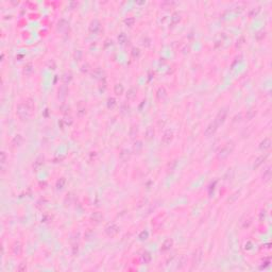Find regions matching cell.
<instances>
[{
  "mask_svg": "<svg viewBox=\"0 0 272 272\" xmlns=\"http://www.w3.org/2000/svg\"><path fill=\"white\" fill-rule=\"evenodd\" d=\"M174 5H176V2H174V1H164V2L161 3V8H162V9L167 10V9H170V8H172Z\"/></svg>",
  "mask_w": 272,
  "mask_h": 272,
  "instance_id": "b9f144b4",
  "label": "cell"
},
{
  "mask_svg": "<svg viewBox=\"0 0 272 272\" xmlns=\"http://www.w3.org/2000/svg\"><path fill=\"white\" fill-rule=\"evenodd\" d=\"M131 155H132L131 150H129L128 148H123V149H121L119 152V160L123 163H127L130 161Z\"/></svg>",
  "mask_w": 272,
  "mask_h": 272,
  "instance_id": "5bb4252c",
  "label": "cell"
},
{
  "mask_svg": "<svg viewBox=\"0 0 272 272\" xmlns=\"http://www.w3.org/2000/svg\"><path fill=\"white\" fill-rule=\"evenodd\" d=\"M116 105H117V101H116V99H115L114 97H110V98L108 99V101H106V106H108V108L113 110V108H114Z\"/></svg>",
  "mask_w": 272,
  "mask_h": 272,
  "instance_id": "d590c367",
  "label": "cell"
},
{
  "mask_svg": "<svg viewBox=\"0 0 272 272\" xmlns=\"http://www.w3.org/2000/svg\"><path fill=\"white\" fill-rule=\"evenodd\" d=\"M86 114V106L84 103H80L78 105V108H77V115L79 116V117H82L84 115Z\"/></svg>",
  "mask_w": 272,
  "mask_h": 272,
  "instance_id": "d6a6232c",
  "label": "cell"
},
{
  "mask_svg": "<svg viewBox=\"0 0 272 272\" xmlns=\"http://www.w3.org/2000/svg\"><path fill=\"white\" fill-rule=\"evenodd\" d=\"M136 97H137V88L134 87V86L129 88L128 92H127V94H126L127 101H130V102L134 101V100L136 99Z\"/></svg>",
  "mask_w": 272,
  "mask_h": 272,
  "instance_id": "ac0fdd59",
  "label": "cell"
},
{
  "mask_svg": "<svg viewBox=\"0 0 272 272\" xmlns=\"http://www.w3.org/2000/svg\"><path fill=\"white\" fill-rule=\"evenodd\" d=\"M82 56H83V52L81 51V50H76L73 53V58L76 61H81L82 60Z\"/></svg>",
  "mask_w": 272,
  "mask_h": 272,
  "instance_id": "bcb514c9",
  "label": "cell"
},
{
  "mask_svg": "<svg viewBox=\"0 0 272 272\" xmlns=\"http://www.w3.org/2000/svg\"><path fill=\"white\" fill-rule=\"evenodd\" d=\"M272 177V171H271V167L268 166L267 168L264 170L263 174H261V180H263L264 183H268L270 180H271Z\"/></svg>",
  "mask_w": 272,
  "mask_h": 272,
  "instance_id": "7402d4cb",
  "label": "cell"
},
{
  "mask_svg": "<svg viewBox=\"0 0 272 272\" xmlns=\"http://www.w3.org/2000/svg\"><path fill=\"white\" fill-rule=\"evenodd\" d=\"M123 23L129 28H132L135 23V18L133 16H128L123 19Z\"/></svg>",
  "mask_w": 272,
  "mask_h": 272,
  "instance_id": "e575fe53",
  "label": "cell"
},
{
  "mask_svg": "<svg viewBox=\"0 0 272 272\" xmlns=\"http://www.w3.org/2000/svg\"><path fill=\"white\" fill-rule=\"evenodd\" d=\"M266 218H267V211H266V209H261V213H259V215H258L259 222H264V221L266 220Z\"/></svg>",
  "mask_w": 272,
  "mask_h": 272,
  "instance_id": "7dc6e473",
  "label": "cell"
},
{
  "mask_svg": "<svg viewBox=\"0 0 272 272\" xmlns=\"http://www.w3.org/2000/svg\"><path fill=\"white\" fill-rule=\"evenodd\" d=\"M8 162V155L5 151H1L0 152V164H1V170H2V174H5V165Z\"/></svg>",
  "mask_w": 272,
  "mask_h": 272,
  "instance_id": "44dd1931",
  "label": "cell"
},
{
  "mask_svg": "<svg viewBox=\"0 0 272 272\" xmlns=\"http://www.w3.org/2000/svg\"><path fill=\"white\" fill-rule=\"evenodd\" d=\"M63 121H64V123H65V126H71L72 122H73V119L71 118V116L65 115V117H64Z\"/></svg>",
  "mask_w": 272,
  "mask_h": 272,
  "instance_id": "681fc988",
  "label": "cell"
},
{
  "mask_svg": "<svg viewBox=\"0 0 272 272\" xmlns=\"http://www.w3.org/2000/svg\"><path fill=\"white\" fill-rule=\"evenodd\" d=\"M44 161H45L44 156H38V158L35 160V162L33 163V170H35V171H38V170H39V169H41L42 167H43Z\"/></svg>",
  "mask_w": 272,
  "mask_h": 272,
  "instance_id": "83f0119b",
  "label": "cell"
},
{
  "mask_svg": "<svg viewBox=\"0 0 272 272\" xmlns=\"http://www.w3.org/2000/svg\"><path fill=\"white\" fill-rule=\"evenodd\" d=\"M259 12H261V7H255V8H252V9L249 11V16H250V17H251V18H253V17H256V16L259 14Z\"/></svg>",
  "mask_w": 272,
  "mask_h": 272,
  "instance_id": "ab89813d",
  "label": "cell"
},
{
  "mask_svg": "<svg viewBox=\"0 0 272 272\" xmlns=\"http://www.w3.org/2000/svg\"><path fill=\"white\" fill-rule=\"evenodd\" d=\"M48 68H49V69H52V70H54L56 68V64H55V62H54L53 60H51V61L48 62Z\"/></svg>",
  "mask_w": 272,
  "mask_h": 272,
  "instance_id": "91938a15",
  "label": "cell"
},
{
  "mask_svg": "<svg viewBox=\"0 0 272 272\" xmlns=\"http://www.w3.org/2000/svg\"><path fill=\"white\" fill-rule=\"evenodd\" d=\"M173 245H174V241H173L172 238H167L163 241L162 245H161V252H168L172 249Z\"/></svg>",
  "mask_w": 272,
  "mask_h": 272,
  "instance_id": "4fadbf2b",
  "label": "cell"
},
{
  "mask_svg": "<svg viewBox=\"0 0 272 272\" xmlns=\"http://www.w3.org/2000/svg\"><path fill=\"white\" fill-rule=\"evenodd\" d=\"M33 71H34V66L31 62H29V63H27L25 66H23V76H26V77L31 76V74L33 73Z\"/></svg>",
  "mask_w": 272,
  "mask_h": 272,
  "instance_id": "d4e9b609",
  "label": "cell"
},
{
  "mask_svg": "<svg viewBox=\"0 0 272 272\" xmlns=\"http://www.w3.org/2000/svg\"><path fill=\"white\" fill-rule=\"evenodd\" d=\"M234 149H235V142H233V140H229V142H225L222 147H220V148L218 149V151H217V153H216L217 158L220 161L225 160V158H227L230 155L233 153Z\"/></svg>",
  "mask_w": 272,
  "mask_h": 272,
  "instance_id": "6da1fadb",
  "label": "cell"
},
{
  "mask_svg": "<svg viewBox=\"0 0 272 272\" xmlns=\"http://www.w3.org/2000/svg\"><path fill=\"white\" fill-rule=\"evenodd\" d=\"M71 252L72 254L76 256L78 253H79V242H74L72 243V247H71Z\"/></svg>",
  "mask_w": 272,
  "mask_h": 272,
  "instance_id": "f907efd6",
  "label": "cell"
},
{
  "mask_svg": "<svg viewBox=\"0 0 272 272\" xmlns=\"http://www.w3.org/2000/svg\"><path fill=\"white\" fill-rule=\"evenodd\" d=\"M186 264H187V256L185 254L180 255V257L178 259V264H177V269L179 270L183 269L186 266Z\"/></svg>",
  "mask_w": 272,
  "mask_h": 272,
  "instance_id": "4316f807",
  "label": "cell"
},
{
  "mask_svg": "<svg viewBox=\"0 0 272 272\" xmlns=\"http://www.w3.org/2000/svg\"><path fill=\"white\" fill-rule=\"evenodd\" d=\"M102 73H103V72H102V70L100 69V68H96V69L92 71V76L94 79H100L102 77Z\"/></svg>",
  "mask_w": 272,
  "mask_h": 272,
  "instance_id": "7bdbcfd3",
  "label": "cell"
},
{
  "mask_svg": "<svg viewBox=\"0 0 272 272\" xmlns=\"http://www.w3.org/2000/svg\"><path fill=\"white\" fill-rule=\"evenodd\" d=\"M25 103H26V105H27L28 108L32 111V112H34V110H35V103H34V100L32 99V98H27L26 101H25Z\"/></svg>",
  "mask_w": 272,
  "mask_h": 272,
  "instance_id": "60d3db41",
  "label": "cell"
},
{
  "mask_svg": "<svg viewBox=\"0 0 272 272\" xmlns=\"http://www.w3.org/2000/svg\"><path fill=\"white\" fill-rule=\"evenodd\" d=\"M167 97V89L164 87V86H160V87L156 89L155 92V98L158 101H163V100L166 99Z\"/></svg>",
  "mask_w": 272,
  "mask_h": 272,
  "instance_id": "9a60e30c",
  "label": "cell"
},
{
  "mask_svg": "<svg viewBox=\"0 0 272 272\" xmlns=\"http://www.w3.org/2000/svg\"><path fill=\"white\" fill-rule=\"evenodd\" d=\"M151 261H152V255H151V253L148 251H145L142 254V261L144 264H150Z\"/></svg>",
  "mask_w": 272,
  "mask_h": 272,
  "instance_id": "4dcf8cb0",
  "label": "cell"
},
{
  "mask_svg": "<svg viewBox=\"0 0 272 272\" xmlns=\"http://www.w3.org/2000/svg\"><path fill=\"white\" fill-rule=\"evenodd\" d=\"M23 135L21 134H16L15 136H14L13 138H12L11 140V146L12 148H19V147L23 145Z\"/></svg>",
  "mask_w": 272,
  "mask_h": 272,
  "instance_id": "e0dca14e",
  "label": "cell"
},
{
  "mask_svg": "<svg viewBox=\"0 0 272 272\" xmlns=\"http://www.w3.org/2000/svg\"><path fill=\"white\" fill-rule=\"evenodd\" d=\"M256 115H257V108H254V106H252V108H250L247 110V112H245V118L247 120H252Z\"/></svg>",
  "mask_w": 272,
  "mask_h": 272,
  "instance_id": "603a6c76",
  "label": "cell"
},
{
  "mask_svg": "<svg viewBox=\"0 0 272 272\" xmlns=\"http://www.w3.org/2000/svg\"><path fill=\"white\" fill-rule=\"evenodd\" d=\"M124 92V87L121 83H116L114 85V94L116 96H121Z\"/></svg>",
  "mask_w": 272,
  "mask_h": 272,
  "instance_id": "f546056e",
  "label": "cell"
},
{
  "mask_svg": "<svg viewBox=\"0 0 272 272\" xmlns=\"http://www.w3.org/2000/svg\"><path fill=\"white\" fill-rule=\"evenodd\" d=\"M265 37H266V32L263 31V30H261V31H258L256 34H255V39H256V41H258V42L263 41Z\"/></svg>",
  "mask_w": 272,
  "mask_h": 272,
  "instance_id": "ee69618b",
  "label": "cell"
},
{
  "mask_svg": "<svg viewBox=\"0 0 272 272\" xmlns=\"http://www.w3.org/2000/svg\"><path fill=\"white\" fill-rule=\"evenodd\" d=\"M90 70V65L86 62V63H84L83 65L81 66V71L83 72V73H87L88 71Z\"/></svg>",
  "mask_w": 272,
  "mask_h": 272,
  "instance_id": "f5cc1de1",
  "label": "cell"
},
{
  "mask_svg": "<svg viewBox=\"0 0 272 272\" xmlns=\"http://www.w3.org/2000/svg\"><path fill=\"white\" fill-rule=\"evenodd\" d=\"M68 21L66 20L65 18H61L59 21H58V25H56V30L59 32H64L66 29L68 28Z\"/></svg>",
  "mask_w": 272,
  "mask_h": 272,
  "instance_id": "cb8c5ba5",
  "label": "cell"
},
{
  "mask_svg": "<svg viewBox=\"0 0 272 272\" xmlns=\"http://www.w3.org/2000/svg\"><path fill=\"white\" fill-rule=\"evenodd\" d=\"M182 19V16H181V13L179 12H174V13L171 15L170 17V25L171 27H176L177 25H179V23Z\"/></svg>",
  "mask_w": 272,
  "mask_h": 272,
  "instance_id": "ffe728a7",
  "label": "cell"
},
{
  "mask_svg": "<svg viewBox=\"0 0 272 272\" xmlns=\"http://www.w3.org/2000/svg\"><path fill=\"white\" fill-rule=\"evenodd\" d=\"M60 110H61V112L63 113L64 115H67L68 113H69V111H70V106L68 105V104L64 103V104H62V105L60 106Z\"/></svg>",
  "mask_w": 272,
  "mask_h": 272,
  "instance_id": "f6af8a7d",
  "label": "cell"
},
{
  "mask_svg": "<svg viewBox=\"0 0 272 272\" xmlns=\"http://www.w3.org/2000/svg\"><path fill=\"white\" fill-rule=\"evenodd\" d=\"M138 134V127L137 126H132L129 131V135L131 138H135Z\"/></svg>",
  "mask_w": 272,
  "mask_h": 272,
  "instance_id": "f35d334b",
  "label": "cell"
},
{
  "mask_svg": "<svg viewBox=\"0 0 272 272\" xmlns=\"http://www.w3.org/2000/svg\"><path fill=\"white\" fill-rule=\"evenodd\" d=\"M251 245H252V242H251V241H248V243H245V250H251V249H252Z\"/></svg>",
  "mask_w": 272,
  "mask_h": 272,
  "instance_id": "94428289",
  "label": "cell"
},
{
  "mask_svg": "<svg viewBox=\"0 0 272 272\" xmlns=\"http://www.w3.org/2000/svg\"><path fill=\"white\" fill-rule=\"evenodd\" d=\"M68 92H69V87H68L66 84H62V85L58 88V99L64 100L66 97L68 96Z\"/></svg>",
  "mask_w": 272,
  "mask_h": 272,
  "instance_id": "8fae6325",
  "label": "cell"
},
{
  "mask_svg": "<svg viewBox=\"0 0 272 272\" xmlns=\"http://www.w3.org/2000/svg\"><path fill=\"white\" fill-rule=\"evenodd\" d=\"M95 236H96V233H95V231L92 229H87L85 231V233H84V239L85 240H92Z\"/></svg>",
  "mask_w": 272,
  "mask_h": 272,
  "instance_id": "1f68e13d",
  "label": "cell"
},
{
  "mask_svg": "<svg viewBox=\"0 0 272 272\" xmlns=\"http://www.w3.org/2000/svg\"><path fill=\"white\" fill-rule=\"evenodd\" d=\"M72 78H73V76H72V73L70 71H66L63 73V76H62V82H63V84H69L70 82L72 81Z\"/></svg>",
  "mask_w": 272,
  "mask_h": 272,
  "instance_id": "f1b7e54d",
  "label": "cell"
},
{
  "mask_svg": "<svg viewBox=\"0 0 272 272\" xmlns=\"http://www.w3.org/2000/svg\"><path fill=\"white\" fill-rule=\"evenodd\" d=\"M245 36L243 35H241V36H239L238 39L236 41L235 47H236L237 49H240V48H242L243 46H245Z\"/></svg>",
  "mask_w": 272,
  "mask_h": 272,
  "instance_id": "74e56055",
  "label": "cell"
},
{
  "mask_svg": "<svg viewBox=\"0 0 272 272\" xmlns=\"http://www.w3.org/2000/svg\"><path fill=\"white\" fill-rule=\"evenodd\" d=\"M203 259V250L201 247H198L192 253L191 256V266L192 268H197L200 266V264L202 263Z\"/></svg>",
  "mask_w": 272,
  "mask_h": 272,
  "instance_id": "3957f363",
  "label": "cell"
},
{
  "mask_svg": "<svg viewBox=\"0 0 272 272\" xmlns=\"http://www.w3.org/2000/svg\"><path fill=\"white\" fill-rule=\"evenodd\" d=\"M142 149H144V142L140 139L135 140L134 144H133V147H132L133 153H135V154H140Z\"/></svg>",
  "mask_w": 272,
  "mask_h": 272,
  "instance_id": "d6986e66",
  "label": "cell"
},
{
  "mask_svg": "<svg viewBox=\"0 0 272 272\" xmlns=\"http://www.w3.org/2000/svg\"><path fill=\"white\" fill-rule=\"evenodd\" d=\"M150 43H151V39L148 37V36H146V37L142 39V45H144L145 47H149V46H150Z\"/></svg>",
  "mask_w": 272,
  "mask_h": 272,
  "instance_id": "680465c9",
  "label": "cell"
},
{
  "mask_svg": "<svg viewBox=\"0 0 272 272\" xmlns=\"http://www.w3.org/2000/svg\"><path fill=\"white\" fill-rule=\"evenodd\" d=\"M177 164H178V162H177V160H173V161H171L170 163H169L168 164V171H172V170H174V168H176L177 167Z\"/></svg>",
  "mask_w": 272,
  "mask_h": 272,
  "instance_id": "11a10c76",
  "label": "cell"
},
{
  "mask_svg": "<svg viewBox=\"0 0 272 272\" xmlns=\"http://www.w3.org/2000/svg\"><path fill=\"white\" fill-rule=\"evenodd\" d=\"M154 136H155L154 128H153V127H148L146 132H145V139L150 142V140H152L153 138H154Z\"/></svg>",
  "mask_w": 272,
  "mask_h": 272,
  "instance_id": "484cf974",
  "label": "cell"
},
{
  "mask_svg": "<svg viewBox=\"0 0 272 272\" xmlns=\"http://www.w3.org/2000/svg\"><path fill=\"white\" fill-rule=\"evenodd\" d=\"M27 263H25V261H23V263H20L19 265H18L17 267V271L18 272H23L27 270Z\"/></svg>",
  "mask_w": 272,
  "mask_h": 272,
  "instance_id": "db71d44e",
  "label": "cell"
},
{
  "mask_svg": "<svg viewBox=\"0 0 272 272\" xmlns=\"http://www.w3.org/2000/svg\"><path fill=\"white\" fill-rule=\"evenodd\" d=\"M271 145H272L271 138L266 137L259 142V149H261L263 152H267V151H269L270 149H271Z\"/></svg>",
  "mask_w": 272,
  "mask_h": 272,
  "instance_id": "2e32d148",
  "label": "cell"
},
{
  "mask_svg": "<svg viewBox=\"0 0 272 272\" xmlns=\"http://www.w3.org/2000/svg\"><path fill=\"white\" fill-rule=\"evenodd\" d=\"M239 195H240V192L239 191H235L234 193H232L231 196L229 197V199L227 200V203H230V204H232V203H234L236 202V200L239 198Z\"/></svg>",
  "mask_w": 272,
  "mask_h": 272,
  "instance_id": "8d00e7d4",
  "label": "cell"
},
{
  "mask_svg": "<svg viewBox=\"0 0 272 272\" xmlns=\"http://www.w3.org/2000/svg\"><path fill=\"white\" fill-rule=\"evenodd\" d=\"M267 158H268L267 153H264V154H261L259 156H257V158H255V161H254V164H253V169L256 170V169L261 168V167L265 164V162L267 161Z\"/></svg>",
  "mask_w": 272,
  "mask_h": 272,
  "instance_id": "9c48e42d",
  "label": "cell"
},
{
  "mask_svg": "<svg viewBox=\"0 0 272 272\" xmlns=\"http://www.w3.org/2000/svg\"><path fill=\"white\" fill-rule=\"evenodd\" d=\"M89 220H90V222L94 223V224H99V223L103 220V214L99 211H94V213L90 215Z\"/></svg>",
  "mask_w": 272,
  "mask_h": 272,
  "instance_id": "7c38bea8",
  "label": "cell"
},
{
  "mask_svg": "<svg viewBox=\"0 0 272 272\" xmlns=\"http://www.w3.org/2000/svg\"><path fill=\"white\" fill-rule=\"evenodd\" d=\"M227 114H229V108H227V106L221 108L220 110L218 111V113H217L216 117H215V122L220 127L221 124L224 123V121L227 120Z\"/></svg>",
  "mask_w": 272,
  "mask_h": 272,
  "instance_id": "5b68a950",
  "label": "cell"
},
{
  "mask_svg": "<svg viewBox=\"0 0 272 272\" xmlns=\"http://www.w3.org/2000/svg\"><path fill=\"white\" fill-rule=\"evenodd\" d=\"M149 234H148V232L147 231H142V233L139 234V236H138V238L140 239V240H146L147 238H148Z\"/></svg>",
  "mask_w": 272,
  "mask_h": 272,
  "instance_id": "6f0895ef",
  "label": "cell"
},
{
  "mask_svg": "<svg viewBox=\"0 0 272 272\" xmlns=\"http://www.w3.org/2000/svg\"><path fill=\"white\" fill-rule=\"evenodd\" d=\"M32 114H33V112L26 105L25 102H20L16 106V115L21 121H28L31 118Z\"/></svg>",
  "mask_w": 272,
  "mask_h": 272,
  "instance_id": "7a4b0ae2",
  "label": "cell"
},
{
  "mask_svg": "<svg viewBox=\"0 0 272 272\" xmlns=\"http://www.w3.org/2000/svg\"><path fill=\"white\" fill-rule=\"evenodd\" d=\"M131 54H132V56H133V58H134V59L138 58V56L140 55V50H139V48H137V47H133V48H132V51H131Z\"/></svg>",
  "mask_w": 272,
  "mask_h": 272,
  "instance_id": "c3c4849f",
  "label": "cell"
},
{
  "mask_svg": "<svg viewBox=\"0 0 272 272\" xmlns=\"http://www.w3.org/2000/svg\"><path fill=\"white\" fill-rule=\"evenodd\" d=\"M127 39H128V37H127V34L126 33H120L119 35H118V42H119L120 44H124L127 42Z\"/></svg>",
  "mask_w": 272,
  "mask_h": 272,
  "instance_id": "816d5d0a",
  "label": "cell"
},
{
  "mask_svg": "<svg viewBox=\"0 0 272 272\" xmlns=\"http://www.w3.org/2000/svg\"><path fill=\"white\" fill-rule=\"evenodd\" d=\"M173 140V131L170 130V129H167L164 133H163L162 139H161V142H162L164 146H168L172 142Z\"/></svg>",
  "mask_w": 272,
  "mask_h": 272,
  "instance_id": "ba28073f",
  "label": "cell"
},
{
  "mask_svg": "<svg viewBox=\"0 0 272 272\" xmlns=\"http://www.w3.org/2000/svg\"><path fill=\"white\" fill-rule=\"evenodd\" d=\"M219 126L215 122V120L211 122H209L208 124H207V127L205 128L204 130V136L205 137H211V136H213L215 133L217 132V130H218Z\"/></svg>",
  "mask_w": 272,
  "mask_h": 272,
  "instance_id": "52a82bcc",
  "label": "cell"
},
{
  "mask_svg": "<svg viewBox=\"0 0 272 272\" xmlns=\"http://www.w3.org/2000/svg\"><path fill=\"white\" fill-rule=\"evenodd\" d=\"M66 185V179L65 178H60L58 179V181H56L55 183V187L58 190H62V189L65 187Z\"/></svg>",
  "mask_w": 272,
  "mask_h": 272,
  "instance_id": "836d02e7",
  "label": "cell"
},
{
  "mask_svg": "<svg viewBox=\"0 0 272 272\" xmlns=\"http://www.w3.org/2000/svg\"><path fill=\"white\" fill-rule=\"evenodd\" d=\"M119 231H120L119 227H118L115 222L108 223V224L105 225V227H104V233H105V235L108 237H111V238L117 236Z\"/></svg>",
  "mask_w": 272,
  "mask_h": 272,
  "instance_id": "277c9868",
  "label": "cell"
},
{
  "mask_svg": "<svg viewBox=\"0 0 272 272\" xmlns=\"http://www.w3.org/2000/svg\"><path fill=\"white\" fill-rule=\"evenodd\" d=\"M23 243H21L19 240H15L13 243H12V245H11V252H12V254H13L15 257L21 256V254H23Z\"/></svg>",
  "mask_w": 272,
  "mask_h": 272,
  "instance_id": "8992f818",
  "label": "cell"
},
{
  "mask_svg": "<svg viewBox=\"0 0 272 272\" xmlns=\"http://www.w3.org/2000/svg\"><path fill=\"white\" fill-rule=\"evenodd\" d=\"M101 29V23L98 19H94V20L90 21L89 27H88V31H89L90 34H97Z\"/></svg>",
  "mask_w": 272,
  "mask_h": 272,
  "instance_id": "30bf717a",
  "label": "cell"
},
{
  "mask_svg": "<svg viewBox=\"0 0 272 272\" xmlns=\"http://www.w3.org/2000/svg\"><path fill=\"white\" fill-rule=\"evenodd\" d=\"M251 223H252V221H251V219H250V218L245 219V220H243V222H242V224H241V227H242L243 230L248 229V227L251 225Z\"/></svg>",
  "mask_w": 272,
  "mask_h": 272,
  "instance_id": "9f6ffc18",
  "label": "cell"
}]
</instances>
